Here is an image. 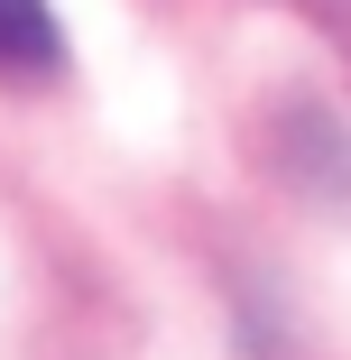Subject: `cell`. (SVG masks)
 <instances>
[{
    "label": "cell",
    "mask_w": 351,
    "mask_h": 360,
    "mask_svg": "<svg viewBox=\"0 0 351 360\" xmlns=\"http://www.w3.org/2000/svg\"><path fill=\"white\" fill-rule=\"evenodd\" d=\"M56 65H65L56 10L46 0H0V84H46Z\"/></svg>",
    "instance_id": "6da1fadb"
}]
</instances>
